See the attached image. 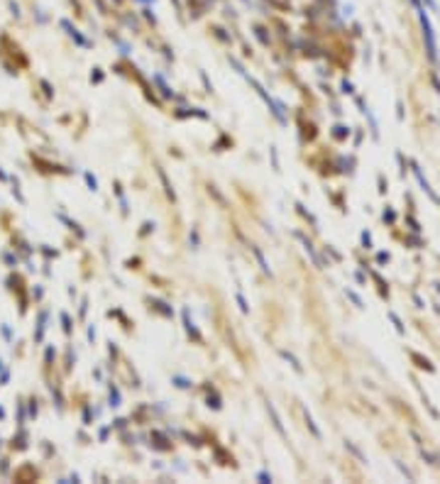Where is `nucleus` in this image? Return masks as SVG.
Returning <instances> with one entry per match:
<instances>
[{
  "label": "nucleus",
  "mask_w": 440,
  "mask_h": 484,
  "mask_svg": "<svg viewBox=\"0 0 440 484\" xmlns=\"http://www.w3.org/2000/svg\"><path fill=\"white\" fill-rule=\"evenodd\" d=\"M418 18H421V27H423V39H425V49L433 64H438V44H435V32H433V25L430 20L425 18V13L418 10Z\"/></svg>",
  "instance_id": "nucleus-1"
},
{
  "label": "nucleus",
  "mask_w": 440,
  "mask_h": 484,
  "mask_svg": "<svg viewBox=\"0 0 440 484\" xmlns=\"http://www.w3.org/2000/svg\"><path fill=\"white\" fill-rule=\"evenodd\" d=\"M413 174H416V176H418V184H421V188H423V191H425V193H428V196H430V198H433V201H438V196H435V193H433V188H430V184H428V181H425V176H423V174H421V169L416 167V164H413Z\"/></svg>",
  "instance_id": "nucleus-2"
},
{
  "label": "nucleus",
  "mask_w": 440,
  "mask_h": 484,
  "mask_svg": "<svg viewBox=\"0 0 440 484\" xmlns=\"http://www.w3.org/2000/svg\"><path fill=\"white\" fill-rule=\"evenodd\" d=\"M389 318L394 320V325H396V330H399V333H403V325H401V320H399V316H396V313H389Z\"/></svg>",
  "instance_id": "nucleus-3"
},
{
  "label": "nucleus",
  "mask_w": 440,
  "mask_h": 484,
  "mask_svg": "<svg viewBox=\"0 0 440 484\" xmlns=\"http://www.w3.org/2000/svg\"><path fill=\"white\" fill-rule=\"evenodd\" d=\"M423 3H425V5L430 8V10H438V5H435V0H423Z\"/></svg>",
  "instance_id": "nucleus-4"
}]
</instances>
